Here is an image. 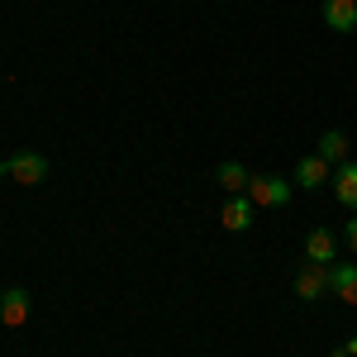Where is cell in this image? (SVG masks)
Listing matches in <instances>:
<instances>
[{
	"label": "cell",
	"instance_id": "1",
	"mask_svg": "<svg viewBox=\"0 0 357 357\" xmlns=\"http://www.w3.org/2000/svg\"><path fill=\"white\" fill-rule=\"evenodd\" d=\"M0 176H10L15 186H43L48 181V158L43 153H15L10 162H0Z\"/></svg>",
	"mask_w": 357,
	"mask_h": 357
},
{
	"label": "cell",
	"instance_id": "2",
	"mask_svg": "<svg viewBox=\"0 0 357 357\" xmlns=\"http://www.w3.org/2000/svg\"><path fill=\"white\" fill-rule=\"evenodd\" d=\"M248 200L257 210H286L291 205V181H281V176H252L248 181Z\"/></svg>",
	"mask_w": 357,
	"mask_h": 357
},
{
	"label": "cell",
	"instance_id": "3",
	"mask_svg": "<svg viewBox=\"0 0 357 357\" xmlns=\"http://www.w3.org/2000/svg\"><path fill=\"white\" fill-rule=\"evenodd\" d=\"M329 296V267H319V262H305L301 272H296V301L314 305Z\"/></svg>",
	"mask_w": 357,
	"mask_h": 357
},
{
	"label": "cell",
	"instance_id": "4",
	"mask_svg": "<svg viewBox=\"0 0 357 357\" xmlns=\"http://www.w3.org/2000/svg\"><path fill=\"white\" fill-rule=\"evenodd\" d=\"M296 186H305V191H319V186H329L333 181V167L319 158V153H310V158H301L296 162V176H291Z\"/></svg>",
	"mask_w": 357,
	"mask_h": 357
},
{
	"label": "cell",
	"instance_id": "5",
	"mask_svg": "<svg viewBox=\"0 0 357 357\" xmlns=\"http://www.w3.org/2000/svg\"><path fill=\"white\" fill-rule=\"evenodd\" d=\"M252 215H257V205H252L248 195H229L224 210H220V224L229 234H248V229H252Z\"/></svg>",
	"mask_w": 357,
	"mask_h": 357
},
{
	"label": "cell",
	"instance_id": "6",
	"mask_svg": "<svg viewBox=\"0 0 357 357\" xmlns=\"http://www.w3.org/2000/svg\"><path fill=\"white\" fill-rule=\"evenodd\" d=\"M0 324H5V329H24L29 324V291L24 286H10V291L0 296Z\"/></svg>",
	"mask_w": 357,
	"mask_h": 357
},
{
	"label": "cell",
	"instance_id": "7",
	"mask_svg": "<svg viewBox=\"0 0 357 357\" xmlns=\"http://www.w3.org/2000/svg\"><path fill=\"white\" fill-rule=\"evenodd\" d=\"M329 296L357 310V262H333L329 267Z\"/></svg>",
	"mask_w": 357,
	"mask_h": 357
},
{
	"label": "cell",
	"instance_id": "8",
	"mask_svg": "<svg viewBox=\"0 0 357 357\" xmlns=\"http://www.w3.org/2000/svg\"><path fill=\"white\" fill-rule=\"evenodd\" d=\"M305 257L319 262V267H333V257H338V238H333L329 229H310V234H305Z\"/></svg>",
	"mask_w": 357,
	"mask_h": 357
},
{
	"label": "cell",
	"instance_id": "9",
	"mask_svg": "<svg viewBox=\"0 0 357 357\" xmlns=\"http://www.w3.org/2000/svg\"><path fill=\"white\" fill-rule=\"evenodd\" d=\"M324 24L333 33H357V0H324Z\"/></svg>",
	"mask_w": 357,
	"mask_h": 357
},
{
	"label": "cell",
	"instance_id": "10",
	"mask_svg": "<svg viewBox=\"0 0 357 357\" xmlns=\"http://www.w3.org/2000/svg\"><path fill=\"white\" fill-rule=\"evenodd\" d=\"M333 195H338L343 210H353V215H357V162L333 167Z\"/></svg>",
	"mask_w": 357,
	"mask_h": 357
},
{
	"label": "cell",
	"instance_id": "11",
	"mask_svg": "<svg viewBox=\"0 0 357 357\" xmlns=\"http://www.w3.org/2000/svg\"><path fill=\"white\" fill-rule=\"evenodd\" d=\"M248 181H252V172L243 162H220L215 167V186L229 195H248Z\"/></svg>",
	"mask_w": 357,
	"mask_h": 357
},
{
	"label": "cell",
	"instance_id": "12",
	"mask_svg": "<svg viewBox=\"0 0 357 357\" xmlns=\"http://www.w3.org/2000/svg\"><path fill=\"white\" fill-rule=\"evenodd\" d=\"M319 158H324L329 167H343V162H348V134L324 129V134H319Z\"/></svg>",
	"mask_w": 357,
	"mask_h": 357
},
{
	"label": "cell",
	"instance_id": "13",
	"mask_svg": "<svg viewBox=\"0 0 357 357\" xmlns=\"http://www.w3.org/2000/svg\"><path fill=\"white\" fill-rule=\"evenodd\" d=\"M343 234H348V248H353V257H357V215L348 220V229H343Z\"/></svg>",
	"mask_w": 357,
	"mask_h": 357
},
{
	"label": "cell",
	"instance_id": "14",
	"mask_svg": "<svg viewBox=\"0 0 357 357\" xmlns=\"http://www.w3.org/2000/svg\"><path fill=\"white\" fill-rule=\"evenodd\" d=\"M343 348H348V353H353V357H357V338H348V343H343Z\"/></svg>",
	"mask_w": 357,
	"mask_h": 357
},
{
	"label": "cell",
	"instance_id": "15",
	"mask_svg": "<svg viewBox=\"0 0 357 357\" xmlns=\"http://www.w3.org/2000/svg\"><path fill=\"white\" fill-rule=\"evenodd\" d=\"M333 357H353V353H348V348H338V353H333Z\"/></svg>",
	"mask_w": 357,
	"mask_h": 357
}]
</instances>
